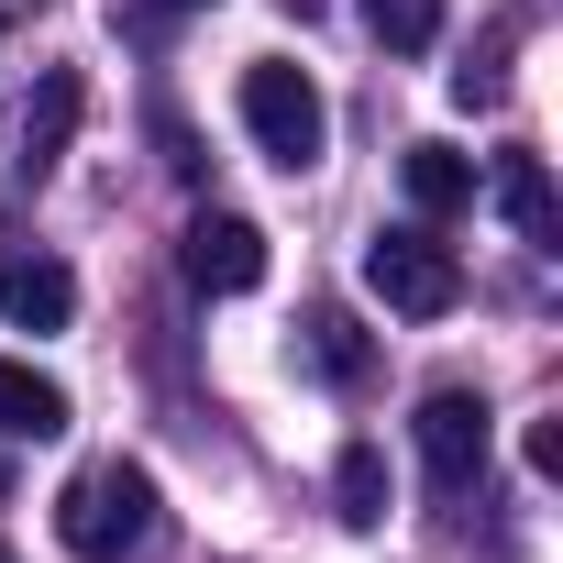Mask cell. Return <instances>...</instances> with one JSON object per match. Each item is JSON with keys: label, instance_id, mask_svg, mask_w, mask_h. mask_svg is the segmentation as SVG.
<instances>
[{"label": "cell", "instance_id": "6da1fadb", "mask_svg": "<svg viewBox=\"0 0 563 563\" xmlns=\"http://www.w3.org/2000/svg\"><path fill=\"white\" fill-rule=\"evenodd\" d=\"M56 541L78 552V563H133L144 541H155V475L144 464H89V475H67V497H56Z\"/></svg>", "mask_w": 563, "mask_h": 563}, {"label": "cell", "instance_id": "7a4b0ae2", "mask_svg": "<svg viewBox=\"0 0 563 563\" xmlns=\"http://www.w3.org/2000/svg\"><path fill=\"white\" fill-rule=\"evenodd\" d=\"M232 111H243L254 155H265V166H288V177H310V166H321V144H332V111H321L310 67H288V56H254V67H243V89H232Z\"/></svg>", "mask_w": 563, "mask_h": 563}, {"label": "cell", "instance_id": "3957f363", "mask_svg": "<svg viewBox=\"0 0 563 563\" xmlns=\"http://www.w3.org/2000/svg\"><path fill=\"white\" fill-rule=\"evenodd\" d=\"M365 299H387L398 321H453V310H464V254H453L442 232L398 221V232L365 243Z\"/></svg>", "mask_w": 563, "mask_h": 563}, {"label": "cell", "instance_id": "277c9868", "mask_svg": "<svg viewBox=\"0 0 563 563\" xmlns=\"http://www.w3.org/2000/svg\"><path fill=\"white\" fill-rule=\"evenodd\" d=\"M409 431H420V475H431L442 497H464V486L486 475V453H497V420H486L475 387H431Z\"/></svg>", "mask_w": 563, "mask_h": 563}, {"label": "cell", "instance_id": "5b68a950", "mask_svg": "<svg viewBox=\"0 0 563 563\" xmlns=\"http://www.w3.org/2000/svg\"><path fill=\"white\" fill-rule=\"evenodd\" d=\"M177 276H188L199 299H243V288H265V232L243 210H199L177 232Z\"/></svg>", "mask_w": 563, "mask_h": 563}, {"label": "cell", "instance_id": "8992f818", "mask_svg": "<svg viewBox=\"0 0 563 563\" xmlns=\"http://www.w3.org/2000/svg\"><path fill=\"white\" fill-rule=\"evenodd\" d=\"M78 111H89V78L78 67H45V89H34V111L12 133V177H56V155L78 144Z\"/></svg>", "mask_w": 563, "mask_h": 563}, {"label": "cell", "instance_id": "52a82bcc", "mask_svg": "<svg viewBox=\"0 0 563 563\" xmlns=\"http://www.w3.org/2000/svg\"><path fill=\"white\" fill-rule=\"evenodd\" d=\"M0 321H12V332H67L78 321V276L56 254H12V265H0Z\"/></svg>", "mask_w": 563, "mask_h": 563}, {"label": "cell", "instance_id": "ba28073f", "mask_svg": "<svg viewBox=\"0 0 563 563\" xmlns=\"http://www.w3.org/2000/svg\"><path fill=\"white\" fill-rule=\"evenodd\" d=\"M398 177H409V210H420V221L475 210V166H464L453 144H409V155H398Z\"/></svg>", "mask_w": 563, "mask_h": 563}, {"label": "cell", "instance_id": "9c48e42d", "mask_svg": "<svg viewBox=\"0 0 563 563\" xmlns=\"http://www.w3.org/2000/svg\"><path fill=\"white\" fill-rule=\"evenodd\" d=\"M0 431H12V442H56V431H67V387L0 354Z\"/></svg>", "mask_w": 563, "mask_h": 563}, {"label": "cell", "instance_id": "30bf717a", "mask_svg": "<svg viewBox=\"0 0 563 563\" xmlns=\"http://www.w3.org/2000/svg\"><path fill=\"white\" fill-rule=\"evenodd\" d=\"M497 210L519 221V243H552V232H563V210H552V177H541V155H497Z\"/></svg>", "mask_w": 563, "mask_h": 563}, {"label": "cell", "instance_id": "8fae6325", "mask_svg": "<svg viewBox=\"0 0 563 563\" xmlns=\"http://www.w3.org/2000/svg\"><path fill=\"white\" fill-rule=\"evenodd\" d=\"M354 12H365V34L387 56H431L442 45V0H354Z\"/></svg>", "mask_w": 563, "mask_h": 563}, {"label": "cell", "instance_id": "7c38bea8", "mask_svg": "<svg viewBox=\"0 0 563 563\" xmlns=\"http://www.w3.org/2000/svg\"><path fill=\"white\" fill-rule=\"evenodd\" d=\"M332 497H343V519H354V530H376V519H387V453H376V442H343Z\"/></svg>", "mask_w": 563, "mask_h": 563}, {"label": "cell", "instance_id": "4fadbf2b", "mask_svg": "<svg viewBox=\"0 0 563 563\" xmlns=\"http://www.w3.org/2000/svg\"><path fill=\"white\" fill-rule=\"evenodd\" d=\"M310 365H321L332 387H365V365H376V354H365V332H354L343 310H310Z\"/></svg>", "mask_w": 563, "mask_h": 563}, {"label": "cell", "instance_id": "5bb4252c", "mask_svg": "<svg viewBox=\"0 0 563 563\" xmlns=\"http://www.w3.org/2000/svg\"><path fill=\"white\" fill-rule=\"evenodd\" d=\"M530 475H541V486H563V409H552V420H530Z\"/></svg>", "mask_w": 563, "mask_h": 563}, {"label": "cell", "instance_id": "9a60e30c", "mask_svg": "<svg viewBox=\"0 0 563 563\" xmlns=\"http://www.w3.org/2000/svg\"><path fill=\"white\" fill-rule=\"evenodd\" d=\"M155 144H166V166H177V177H199V133H188L177 111H155Z\"/></svg>", "mask_w": 563, "mask_h": 563}, {"label": "cell", "instance_id": "2e32d148", "mask_svg": "<svg viewBox=\"0 0 563 563\" xmlns=\"http://www.w3.org/2000/svg\"><path fill=\"white\" fill-rule=\"evenodd\" d=\"M155 12H210V0H155Z\"/></svg>", "mask_w": 563, "mask_h": 563}, {"label": "cell", "instance_id": "e0dca14e", "mask_svg": "<svg viewBox=\"0 0 563 563\" xmlns=\"http://www.w3.org/2000/svg\"><path fill=\"white\" fill-rule=\"evenodd\" d=\"M288 12H299V23H310V12H321V0H288Z\"/></svg>", "mask_w": 563, "mask_h": 563}, {"label": "cell", "instance_id": "ac0fdd59", "mask_svg": "<svg viewBox=\"0 0 563 563\" xmlns=\"http://www.w3.org/2000/svg\"><path fill=\"white\" fill-rule=\"evenodd\" d=\"M0 563H12V541H0Z\"/></svg>", "mask_w": 563, "mask_h": 563}]
</instances>
